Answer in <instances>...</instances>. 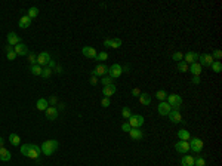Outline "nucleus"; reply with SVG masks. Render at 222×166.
Here are the masks:
<instances>
[{
  "instance_id": "9d476101",
  "label": "nucleus",
  "mask_w": 222,
  "mask_h": 166,
  "mask_svg": "<svg viewBox=\"0 0 222 166\" xmlns=\"http://www.w3.org/2000/svg\"><path fill=\"white\" fill-rule=\"evenodd\" d=\"M175 148H176V151L178 153H182V154H185L188 150H189V143L188 141H178L176 144H175Z\"/></svg>"
},
{
  "instance_id": "72a5a7b5",
  "label": "nucleus",
  "mask_w": 222,
  "mask_h": 166,
  "mask_svg": "<svg viewBox=\"0 0 222 166\" xmlns=\"http://www.w3.org/2000/svg\"><path fill=\"white\" fill-rule=\"evenodd\" d=\"M120 46H121V40L120 39H113L111 40V48L113 49H119Z\"/></svg>"
},
{
  "instance_id": "f3484780",
  "label": "nucleus",
  "mask_w": 222,
  "mask_h": 166,
  "mask_svg": "<svg viewBox=\"0 0 222 166\" xmlns=\"http://www.w3.org/2000/svg\"><path fill=\"white\" fill-rule=\"evenodd\" d=\"M188 70H189V73L192 74V76H199L200 77V74H202V65L199 62H194V64H191L188 67Z\"/></svg>"
},
{
  "instance_id": "2eb2a0df",
  "label": "nucleus",
  "mask_w": 222,
  "mask_h": 166,
  "mask_svg": "<svg viewBox=\"0 0 222 166\" xmlns=\"http://www.w3.org/2000/svg\"><path fill=\"white\" fill-rule=\"evenodd\" d=\"M169 117H170L172 123H181V122H182V116H181L179 110H172L170 113H169Z\"/></svg>"
},
{
  "instance_id": "09e8293b",
  "label": "nucleus",
  "mask_w": 222,
  "mask_h": 166,
  "mask_svg": "<svg viewBox=\"0 0 222 166\" xmlns=\"http://www.w3.org/2000/svg\"><path fill=\"white\" fill-rule=\"evenodd\" d=\"M5 51H6V54H9V52H12V51H14V48H12L11 45H6V46H5Z\"/></svg>"
},
{
  "instance_id": "49530a36",
  "label": "nucleus",
  "mask_w": 222,
  "mask_h": 166,
  "mask_svg": "<svg viewBox=\"0 0 222 166\" xmlns=\"http://www.w3.org/2000/svg\"><path fill=\"white\" fill-rule=\"evenodd\" d=\"M101 105L102 107H110V99L108 98H104L102 101H101Z\"/></svg>"
},
{
  "instance_id": "4468645a",
  "label": "nucleus",
  "mask_w": 222,
  "mask_h": 166,
  "mask_svg": "<svg viewBox=\"0 0 222 166\" xmlns=\"http://www.w3.org/2000/svg\"><path fill=\"white\" fill-rule=\"evenodd\" d=\"M18 43H21L19 36H18L17 33H14V31H12V33H9V34H8V45H11V46L14 48V46H17Z\"/></svg>"
},
{
  "instance_id": "a878e982",
  "label": "nucleus",
  "mask_w": 222,
  "mask_h": 166,
  "mask_svg": "<svg viewBox=\"0 0 222 166\" xmlns=\"http://www.w3.org/2000/svg\"><path fill=\"white\" fill-rule=\"evenodd\" d=\"M181 165L182 166H194V157L192 156H184L181 159Z\"/></svg>"
},
{
  "instance_id": "423d86ee",
  "label": "nucleus",
  "mask_w": 222,
  "mask_h": 166,
  "mask_svg": "<svg viewBox=\"0 0 222 166\" xmlns=\"http://www.w3.org/2000/svg\"><path fill=\"white\" fill-rule=\"evenodd\" d=\"M121 74H123V68H121V65H119V64H113V65L108 68V76H110L111 79L120 77Z\"/></svg>"
},
{
  "instance_id": "de8ad7c7",
  "label": "nucleus",
  "mask_w": 222,
  "mask_h": 166,
  "mask_svg": "<svg viewBox=\"0 0 222 166\" xmlns=\"http://www.w3.org/2000/svg\"><path fill=\"white\" fill-rule=\"evenodd\" d=\"M111 40H113V39H105V40H104V45L108 46V48H111Z\"/></svg>"
},
{
  "instance_id": "3c124183",
  "label": "nucleus",
  "mask_w": 222,
  "mask_h": 166,
  "mask_svg": "<svg viewBox=\"0 0 222 166\" xmlns=\"http://www.w3.org/2000/svg\"><path fill=\"white\" fill-rule=\"evenodd\" d=\"M96 83H98V80H96V77H95V76H92V77H90V85H92V86H95Z\"/></svg>"
},
{
  "instance_id": "7ed1b4c3",
  "label": "nucleus",
  "mask_w": 222,
  "mask_h": 166,
  "mask_svg": "<svg viewBox=\"0 0 222 166\" xmlns=\"http://www.w3.org/2000/svg\"><path fill=\"white\" fill-rule=\"evenodd\" d=\"M167 102H169V105L172 107V110H179L181 108V105H182V98L179 96V95H176V93H172V95H167Z\"/></svg>"
},
{
  "instance_id": "9b49d317",
  "label": "nucleus",
  "mask_w": 222,
  "mask_h": 166,
  "mask_svg": "<svg viewBox=\"0 0 222 166\" xmlns=\"http://www.w3.org/2000/svg\"><path fill=\"white\" fill-rule=\"evenodd\" d=\"M14 52L17 54V55H28V48H27V45L25 43H18L17 46H14Z\"/></svg>"
},
{
  "instance_id": "c85d7f7f",
  "label": "nucleus",
  "mask_w": 222,
  "mask_h": 166,
  "mask_svg": "<svg viewBox=\"0 0 222 166\" xmlns=\"http://www.w3.org/2000/svg\"><path fill=\"white\" fill-rule=\"evenodd\" d=\"M167 95H169V93L166 92V91L160 89V91H157V93H155V98H157V99H160V101H166Z\"/></svg>"
},
{
  "instance_id": "c03bdc74",
  "label": "nucleus",
  "mask_w": 222,
  "mask_h": 166,
  "mask_svg": "<svg viewBox=\"0 0 222 166\" xmlns=\"http://www.w3.org/2000/svg\"><path fill=\"white\" fill-rule=\"evenodd\" d=\"M6 56H8V59H9V61H14V59H15V58H17V54H15V52H14V51H12V52H9V54H6Z\"/></svg>"
},
{
  "instance_id": "ea45409f",
  "label": "nucleus",
  "mask_w": 222,
  "mask_h": 166,
  "mask_svg": "<svg viewBox=\"0 0 222 166\" xmlns=\"http://www.w3.org/2000/svg\"><path fill=\"white\" fill-rule=\"evenodd\" d=\"M28 61H30L31 65H36V64H37V58H36V55H33V54L28 55Z\"/></svg>"
},
{
  "instance_id": "bb28decb",
  "label": "nucleus",
  "mask_w": 222,
  "mask_h": 166,
  "mask_svg": "<svg viewBox=\"0 0 222 166\" xmlns=\"http://www.w3.org/2000/svg\"><path fill=\"white\" fill-rule=\"evenodd\" d=\"M9 141H11V144H12V146H19L21 138L18 136L17 133H11V135H9Z\"/></svg>"
},
{
  "instance_id": "e433bc0d",
  "label": "nucleus",
  "mask_w": 222,
  "mask_h": 166,
  "mask_svg": "<svg viewBox=\"0 0 222 166\" xmlns=\"http://www.w3.org/2000/svg\"><path fill=\"white\" fill-rule=\"evenodd\" d=\"M95 59H96V61H105V59H108V54H107V52H99Z\"/></svg>"
},
{
  "instance_id": "5fc2aeb1",
  "label": "nucleus",
  "mask_w": 222,
  "mask_h": 166,
  "mask_svg": "<svg viewBox=\"0 0 222 166\" xmlns=\"http://www.w3.org/2000/svg\"><path fill=\"white\" fill-rule=\"evenodd\" d=\"M3 144H5V139L0 136V147H3Z\"/></svg>"
},
{
  "instance_id": "473e14b6",
  "label": "nucleus",
  "mask_w": 222,
  "mask_h": 166,
  "mask_svg": "<svg viewBox=\"0 0 222 166\" xmlns=\"http://www.w3.org/2000/svg\"><path fill=\"white\" fill-rule=\"evenodd\" d=\"M52 73H53V70L49 68V67H46V68H43V71H42V77H45V79H48V77H51Z\"/></svg>"
},
{
  "instance_id": "f257e3e1",
  "label": "nucleus",
  "mask_w": 222,
  "mask_h": 166,
  "mask_svg": "<svg viewBox=\"0 0 222 166\" xmlns=\"http://www.w3.org/2000/svg\"><path fill=\"white\" fill-rule=\"evenodd\" d=\"M21 153L25 157H28V159L37 160L39 156H40V153H42V148L39 147V146H36V144H24V146H21Z\"/></svg>"
},
{
  "instance_id": "393cba45",
  "label": "nucleus",
  "mask_w": 222,
  "mask_h": 166,
  "mask_svg": "<svg viewBox=\"0 0 222 166\" xmlns=\"http://www.w3.org/2000/svg\"><path fill=\"white\" fill-rule=\"evenodd\" d=\"M178 138H179L181 141H189V139H191V136H189V132H188L187 129L178 130Z\"/></svg>"
},
{
  "instance_id": "a211bd4d",
  "label": "nucleus",
  "mask_w": 222,
  "mask_h": 166,
  "mask_svg": "<svg viewBox=\"0 0 222 166\" xmlns=\"http://www.w3.org/2000/svg\"><path fill=\"white\" fill-rule=\"evenodd\" d=\"M11 157H12V154H11V151H9L8 148L0 147V160H2V162H9Z\"/></svg>"
},
{
  "instance_id": "1a4fd4ad",
  "label": "nucleus",
  "mask_w": 222,
  "mask_h": 166,
  "mask_svg": "<svg viewBox=\"0 0 222 166\" xmlns=\"http://www.w3.org/2000/svg\"><path fill=\"white\" fill-rule=\"evenodd\" d=\"M49 61H51V55H49L48 52H40V54L37 55V64H39L40 67H42V65H48Z\"/></svg>"
},
{
  "instance_id": "8fccbe9b",
  "label": "nucleus",
  "mask_w": 222,
  "mask_h": 166,
  "mask_svg": "<svg viewBox=\"0 0 222 166\" xmlns=\"http://www.w3.org/2000/svg\"><path fill=\"white\" fill-rule=\"evenodd\" d=\"M192 83H194V85H199V83H200V77H199V76H194V77H192Z\"/></svg>"
},
{
  "instance_id": "864d4df0",
  "label": "nucleus",
  "mask_w": 222,
  "mask_h": 166,
  "mask_svg": "<svg viewBox=\"0 0 222 166\" xmlns=\"http://www.w3.org/2000/svg\"><path fill=\"white\" fill-rule=\"evenodd\" d=\"M55 67H56V64H55V61H49V68H55Z\"/></svg>"
},
{
  "instance_id": "5701e85b",
  "label": "nucleus",
  "mask_w": 222,
  "mask_h": 166,
  "mask_svg": "<svg viewBox=\"0 0 222 166\" xmlns=\"http://www.w3.org/2000/svg\"><path fill=\"white\" fill-rule=\"evenodd\" d=\"M138 98H139V102H141L142 105H150V102H151V96L147 92H142Z\"/></svg>"
},
{
  "instance_id": "7c9ffc66",
  "label": "nucleus",
  "mask_w": 222,
  "mask_h": 166,
  "mask_svg": "<svg viewBox=\"0 0 222 166\" xmlns=\"http://www.w3.org/2000/svg\"><path fill=\"white\" fill-rule=\"evenodd\" d=\"M42 71H43V68L39 65V64H36V65H31V73L34 74V76H42Z\"/></svg>"
},
{
  "instance_id": "f704fd0d",
  "label": "nucleus",
  "mask_w": 222,
  "mask_h": 166,
  "mask_svg": "<svg viewBox=\"0 0 222 166\" xmlns=\"http://www.w3.org/2000/svg\"><path fill=\"white\" fill-rule=\"evenodd\" d=\"M172 59H173V61H176V62H181V61L184 59V55H182L181 52H175V54L172 55Z\"/></svg>"
},
{
  "instance_id": "0eeeda50",
  "label": "nucleus",
  "mask_w": 222,
  "mask_h": 166,
  "mask_svg": "<svg viewBox=\"0 0 222 166\" xmlns=\"http://www.w3.org/2000/svg\"><path fill=\"white\" fill-rule=\"evenodd\" d=\"M157 110H158V113H160L161 116H169V113L172 111V107L169 105V102H167V101H161V102L158 104Z\"/></svg>"
},
{
  "instance_id": "37998d69",
  "label": "nucleus",
  "mask_w": 222,
  "mask_h": 166,
  "mask_svg": "<svg viewBox=\"0 0 222 166\" xmlns=\"http://www.w3.org/2000/svg\"><path fill=\"white\" fill-rule=\"evenodd\" d=\"M48 102L51 104V107H55V105H56V102H58V99H56V96H51Z\"/></svg>"
},
{
  "instance_id": "f8f14e48",
  "label": "nucleus",
  "mask_w": 222,
  "mask_h": 166,
  "mask_svg": "<svg viewBox=\"0 0 222 166\" xmlns=\"http://www.w3.org/2000/svg\"><path fill=\"white\" fill-rule=\"evenodd\" d=\"M107 73H108V67L107 65H104V64H99L93 71H92V76H101V77H104V76H107Z\"/></svg>"
},
{
  "instance_id": "6ab92c4d",
  "label": "nucleus",
  "mask_w": 222,
  "mask_h": 166,
  "mask_svg": "<svg viewBox=\"0 0 222 166\" xmlns=\"http://www.w3.org/2000/svg\"><path fill=\"white\" fill-rule=\"evenodd\" d=\"M197 59H199V54H195V52H188L187 55L184 56V62L185 64H194Z\"/></svg>"
},
{
  "instance_id": "603ef678",
  "label": "nucleus",
  "mask_w": 222,
  "mask_h": 166,
  "mask_svg": "<svg viewBox=\"0 0 222 166\" xmlns=\"http://www.w3.org/2000/svg\"><path fill=\"white\" fill-rule=\"evenodd\" d=\"M61 71H62V67L61 65H56L55 67V73H61Z\"/></svg>"
},
{
  "instance_id": "58836bf2",
  "label": "nucleus",
  "mask_w": 222,
  "mask_h": 166,
  "mask_svg": "<svg viewBox=\"0 0 222 166\" xmlns=\"http://www.w3.org/2000/svg\"><path fill=\"white\" fill-rule=\"evenodd\" d=\"M194 166H206L205 159H202V157H197V159H194Z\"/></svg>"
},
{
  "instance_id": "4be33fe9",
  "label": "nucleus",
  "mask_w": 222,
  "mask_h": 166,
  "mask_svg": "<svg viewBox=\"0 0 222 166\" xmlns=\"http://www.w3.org/2000/svg\"><path fill=\"white\" fill-rule=\"evenodd\" d=\"M36 107H37V110L46 111V108L49 107V102H48V99H45V98H40V99H37V104H36Z\"/></svg>"
},
{
  "instance_id": "dca6fc26",
  "label": "nucleus",
  "mask_w": 222,
  "mask_h": 166,
  "mask_svg": "<svg viewBox=\"0 0 222 166\" xmlns=\"http://www.w3.org/2000/svg\"><path fill=\"white\" fill-rule=\"evenodd\" d=\"M82 52H83V55L86 58H96V55H98V52L95 51V48H90V46H85L82 49Z\"/></svg>"
},
{
  "instance_id": "c9c22d12",
  "label": "nucleus",
  "mask_w": 222,
  "mask_h": 166,
  "mask_svg": "<svg viewBox=\"0 0 222 166\" xmlns=\"http://www.w3.org/2000/svg\"><path fill=\"white\" fill-rule=\"evenodd\" d=\"M101 82L104 83V86H108V85H114V83H113V79H111L110 76H104Z\"/></svg>"
},
{
  "instance_id": "6e6552de",
  "label": "nucleus",
  "mask_w": 222,
  "mask_h": 166,
  "mask_svg": "<svg viewBox=\"0 0 222 166\" xmlns=\"http://www.w3.org/2000/svg\"><path fill=\"white\" fill-rule=\"evenodd\" d=\"M199 59H200V65H203V67H210L212 65V62H213V58L212 55H209V54H202V55H199Z\"/></svg>"
},
{
  "instance_id": "c756f323",
  "label": "nucleus",
  "mask_w": 222,
  "mask_h": 166,
  "mask_svg": "<svg viewBox=\"0 0 222 166\" xmlns=\"http://www.w3.org/2000/svg\"><path fill=\"white\" fill-rule=\"evenodd\" d=\"M37 15H39V9H37L36 6H33V8H30V9H28V14H27V17H28V18L33 19V18H36Z\"/></svg>"
},
{
  "instance_id": "39448f33",
  "label": "nucleus",
  "mask_w": 222,
  "mask_h": 166,
  "mask_svg": "<svg viewBox=\"0 0 222 166\" xmlns=\"http://www.w3.org/2000/svg\"><path fill=\"white\" fill-rule=\"evenodd\" d=\"M188 143H189V148H191L192 151H195V153H200V151L203 150V146H205L203 141H202L200 138H191Z\"/></svg>"
},
{
  "instance_id": "79ce46f5",
  "label": "nucleus",
  "mask_w": 222,
  "mask_h": 166,
  "mask_svg": "<svg viewBox=\"0 0 222 166\" xmlns=\"http://www.w3.org/2000/svg\"><path fill=\"white\" fill-rule=\"evenodd\" d=\"M130 129H132V128H130V125H129L127 122L121 125V130H124V132H127V133H129V130H130Z\"/></svg>"
},
{
  "instance_id": "a19ab883",
  "label": "nucleus",
  "mask_w": 222,
  "mask_h": 166,
  "mask_svg": "<svg viewBox=\"0 0 222 166\" xmlns=\"http://www.w3.org/2000/svg\"><path fill=\"white\" fill-rule=\"evenodd\" d=\"M212 58H215V59H221V58H222V52L219 51V49H216V51L213 52V55H212Z\"/></svg>"
},
{
  "instance_id": "ddd939ff",
  "label": "nucleus",
  "mask_w": 222,
  "mask_h": 166,
  "mask_svg": "<svg viewBox=\"0 0 222 166\" xmlns=\"http://www.w3.org/2000/svg\"><path fill=\"white\" fill-rule=\"evenodd\" d=\"M45 113H46V117H48L49 120H56V119H58V108H56V107H51V105H49Z\"/></svg>"
},
{
  "instance_id": "a18cd8bd",
  "label": "nucleus",
  "mask_w": 222,
  "mask_h": 166,
  "mask_svg": "<svg viewBox=\"0 0 222 166\" xmlns=\"http://www.w3.org/2000/svg\"><path fill=\"white\" fill-rule=\"evenodd\" d=\"M132 96H139V95H141V89H139V88H133V89H132Z\"/></svg>"
},
{
  "instance_id": "aec40b11",
  "label": "nucleus",
  "mask_w": 222,
  "mask_h": 166,
  "mask_svg": "<svg viewBox=\"0 0 222 166\" xmlns=\"http://www.w3.org/2000/svg\"><path fill=\"white\" fill-rule=\"evenodd\" d=\"M117 91V88H116V85H108V86H104L102 89V93L105 95V98H108V96H111V95H114Z\"/></svg>"
},
{
  "instance_id": "412c9836",
  "label": "nucleus",
  "mask_w": 222,
  "mask_h": 166,
  "mask_svg": "<svg viewBox=\"0 0 222 166\" xmlns=\"http://www.w3.org/2000/svg\"><path fill=\"white\" fill-rule=\"evenodd\" d=\"M129 135H130L132 139H142V136H144L142 130H139L138 128H132V129L129 130Z\"/></svg>"
},
{
  "instance_id": "f03ea898",
  "label": "nucleus",
  "mask_w": 222,
  "mask_h": 166,
  "mask_svg": "<svg viewBox=\"0 0 222 166\" xmlns=\"http://www.w3.org/2000/svg\"><path fill=\"white\" fill-rule=\"evenodd\" d=\"M59 146V143L56 141V139H48V141H45L43 144H42V153L43 154H46V156H52L55 151H56V148Z\"/></svg>"
},
{
  "instance_id": "20e7f679",
  "label": "nucleus",
  "mask_w": 222,
  "mask_h": 166,
  "mask_svg": "<svg viewBox=\"0 0 222 166\" xmlns=\"http://www.w3.org/2000/svg\"><path fill=\"white\" fill-rule=\"evenodd\" d=\"M144 122H145L144 117L139 116V114H132V116L127 119V123L130 125V128H138V129L144 125Z\"/></svg>"
},
{
  "instance_id": "2f4dec72",
  "label": "nucleus",
  "mask_w": 222,
  "mask_h": 166,
  "mask_svg": "<svg viewBox=\"0 0 222 166\" xmlns=\"http://www.w3.org/2000/svg\"><path fill=\"white\" fill-rule=\"evenodd\" d=\"M178 70H179V71H182V73H187V71H188V64H185L184 61L178 62Z\"/></svg>"
},
{
  "instance_id": "cd10ccee",
  "label": "nucleus",
  "mask_w": 222,
  "mask_h": 166,
  "mask_svg": "<svg viewBox=\"0 0 222 166\" xmlns=\"http://www.w3.org/2000/svg\"><path fill=\"white\" fill-rule=\"evenodd\" d=\"M210 67H212V70H213L215 73H221V71H222V64H221V61H213Z\"/></svg>"
},
{
  "instance_id": "b1692460",
  "label": "nucleus",
  "mask_w": 222,
  "mask_h": 166,
  "mask_svg": "<svg viewBox=\"0 0 222 166\" xmlns=\"http://www.w3.org/2000/svg\"><path fill=\"white\" fill-rule=\"evenodd\" d=\"M18 25H19L21 28H28V27L31 25V18H28L27 15H24L22 18L19 19V22H18Z\"/></svg>"
},
{
  "instance_id": "4c0bfd02",
  "label": "nucleus",
  "mask_w": 222,
  "mask_h": 166,
  "mask_svg": "<svg viewBox=\"0 0 222 166\" xmlns=\"http://www.w3.org/2000/svg\"><path fill=\"white\" fill-rule=\"evenodd\" d=\"M121 116H123L124 119H129V117L132 116V113H130V110H129L127 107H123V110H121Z\"/></svg>"
}]
</instances>
